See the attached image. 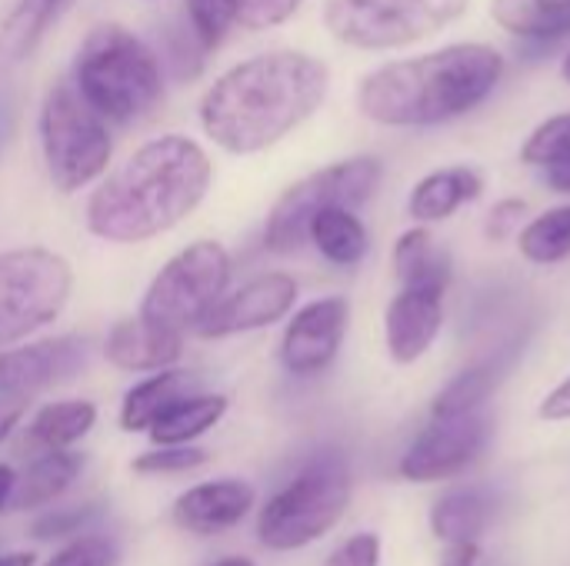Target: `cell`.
Listing matches in <instances>:
<instances>
[{"label": "cell", "instance_id": "ba28073f", "mask_svg": "<svg viewBox=\"0 0 570 566\" xmlns=\"http://www.w3.org/2000/svg\"><path fill=\"white\" fill-rule=\"evenodd\" d=\"M384 177V163L371 153L327 163L291 183L264 220V247L271 254H294L307 244V224L324 207H364Z\"/></svg>", "mask_w": 570, "mask_h": 566}, {"label": "cell", "instance_id": "d6a6232c", "mask_svg": "<svg viewBox=\"0 0 570 566\" xmlns=\"http://www.w3.org/2000/svg\"><path fill=\"white\" fill-rule=\"evenodd\" d=\"M120 550L110 537H80L67 544L57 557H50L47 566H117Z\"/></svg>", "mask_w": 570, "mask_h": 566}, {"label": "cell", "instance_id": "60d3db41", "mask_svg": "<svg viewBox=\"0 0 570 566\" xmlns=\"http://www.w3.org/2000/svg\"><path fill=\"white\" fill-rule=\"evenodd\" d=\"M20 414H23V407H7V404H0V440H7V434L20 424Z\"/></svg>", "mask_w": 570, "mask_h": 566}, {"label": "cell", "instance_id": "9a60e30c", "mask_svg": "<svg viewBox=\"0 0 570 566\" xmlns=\"http://www.w3.org/2000/svg\"><path fill=\"white\" fill-rule=\"evenodd\" d=\"M444 287H397L384 310V344L394 364H417L444 327Z\"/></svg>", "mask_w": 570, "mask_h": 566}, {"label": "cell", "instance_id": "44dd1931", "mask_svg": "<svg viewBox=\"0 0 570 566\" xmlns=\"http://www.w3.org/2000/svg\"><path fill=\"white\" fill-rule=\"evenodd\" d=\"M307 244L334 267H357L367 257L371 237L354 207H324L307 224Z\"/></svg>", "mask_w": 570, "mask_h": 566}, {"label": "cell", "instance_id": "30bf717a", "mask_svg": "<svg viewBox=\"0 0 570 566\" xmlns=\"http://www.w3.org/2000/svg\"><path fill=\"white\" fill-rule=\"evenodd\" d=\"M73 290L70 264L47 247L0 254V350L50 327Z\"/></svg>", "mask_w": 570, "mask_h": 566}, {"label": "cell", "instance_id": "836d02e7", "mask_svg": "<svg viewBox=\"0 0 570 566\" xmlns=\"http://www.w3.org/2000/svg\"><path fill=\"white\" fill-rule=\"evenodd\" d=\"M304 0H240L237 23L244 30H271L291 20L301 10Z\"/></svg>", "mask_w": 570, "mask_h": 566}, {"label": "cell", "instance_id": "9c48e42d", "mask_svg": "<svg viewBox=\"0 0 570 566\" xmlns=\"http://www.w3.org/2000/svg\"><path fill=\"white\" fill-rule=\"evenodd\" d=\"M471 0H324L327 33L354 50H401L441 33L468 13Z\"/></svg>", "mask_w": 570, "mask_h": 566}, {"label": "cell", "instance_id": "7402d4cb", "mask_svg": "<svg viewBox=\"0 0 570 566\" xmlns=\"http://www.w3.org/2000/svg\"><path fill=\"white\" fill-rule=\"evenodd\" d=\"M494 520V497L484 487L451 490L431 510V530L438 540L451 544H478V537Z\"/></svg>", "mask_w": 570, "mask_h": 566}, {"label": "cell", "instance_id": "e0dca14e", "mask_svg": "<svg viewBox=\"0 0 570 566\" xmlns=\"http://www.w3.org/2000/svg\"><path fill=\"white\" fill-rule=\"evenodd\" d=\"M184 354V337L160 330L140 317L117 320L104 340V357L127 374H154L167 370L180 360Z\"/></svg>", "mask_w": 570, "mask_h": 566}, {"label": "cell", "instance_id": "cb8c5ba5", "mask_svg": "<svg viewBox=\"0 0 570 566\" xmlns=\"http://www.w3.org/2000/svg\"><path fill=\"white\" fill-rule=\"evenodd\" d=\"M63 7L67 0H17L0 23V67L10 70L30 60Z\"/></svg>", "mask_w": 570, "mask_h": 566}, {"label": "cell", "instance_id": "4316f807", "mask_svg": "<svg viewBox=\"0 0 570 566\" xmlns=\"http://www.w3.org/2000/svg\"><path fill=\"white\" fill-rule=\"evenodd\" d=\"M227 414V397L224 394H187L180 397L174 407H167L154 424H150V440L157 447L164 444H194L197 437H204L207 430H214L220 424V417Z\"/></svg>", "mask_w": 570, "mask_h": 566}, {"label": "cell", "instance_id": "8d00e7d4", "mask_svg": "<svg viewBox=\"0 0 570 566\" xmlns=\"http://www.w3.org/2000/svg\"><path fill=\"white\" fill-rule=\"evenodd\" d=\"M17 107H20V103H17L13 87L0 83V157H3L10 137H13V130H17Z\"/></svg>", "mask_w": 570, "mask_h": 566}, {"label": "cell", "instance_id": "d590c367", "mask_svg": "<svg viewBox=\"0 0 570 566\" xmlns=\"http://www.w3.org/2000/svg\"><path fill=\"white\" fill-rule=\"evenodd\" d=\"M381 564V540L374 534H357L351 540H344L324 566H377Z\"/></svg>", "mask_w": 570, "mask_h": 566}, {"label": "cell", "instance_id": "4dcf8cb0", "mask_svg": "<svg viewBox=\"0 0 570 566\" xmlns=\"http://www.w3.org/2000/svg\"><path fill=\"white\" fill-rule=\"evenodd\" d=\"M237 10L240 0H187V23L207 53L217 50L220 40L230 33V27L237 23Z\"/></svg>", "mask_w": 570, "mask_h": 566}, {"label": "cell", "instance_id": "ab89813d", "mask_svg": "<svg viewBox=\"0 0 570 566\" xmlns=\"http://www.w3.org/2000/svg\"><path fill=\"white\" fill-rule=\"evenodd\" d=\"M544 170V183L554 190V193H570V160L564 163H551V167H541Z\"/></svg>", "mask_w": 570, "mask_h": 566}, {"label": "cell", "instance_id": "277c9868", "mask_svg": "<svg viewBox=\"0 0 570 566\" xmlns=\"http://www.w3.org/2000/svg\"><path fill=\"white\" fill-rule=\"evenodd\" d=\"M73 87L107 123H137L164 97L160 57L127 27L97 23L73 57Z\"/></svg>", "mask_w": 570, "mask_h": 566}, {"label": "cell", "instance_id": "f6af8a7d", "mask_svg": "<svg viewBox=\"0 0 570 566\" xmlns=\"http://www.w3.org/2000/svg\"><path fill=\"white\" fill-rule=\"evenodd\" d=\"M561 77H564V80H568V83H570V53H568V57H564V63H561Z\"/></svg>", "mask_w": 570, "mask_h": 566}, {"label": "cell", "instance_id": "83f0119b", "mask_svg": "<svg viewBox=\"0 0 570 566\" xmlns=\"http://www.w3.org/2000/svg\"><path fill=\"white\" fill-rule=\"evenodd\" d=\"M518 250L538 267H551L570 257V203L544 210L518 230Z\"/></svg>", "mask_w": 570, "mask_h": 566}, {"label": "cell", "instance_id": "d4e9b609", "mask_svg": "<svg viewBox=\"0 0 570 566\" xmlns=\"http://www.w3.org/2000/svg\"><path fill=\"white\" fill-rule=\"evenodd\" d=\"M80 470H83V457L73 454V450L40 454L23 470V477H17L7 510H33L40 504L57 500L63 490H70V484L80 477Z\"/></svg>", "mask_w": 570, "mask_h": 566}, {"label": "cell", "instance_id": "484cf974", "mask_svg": "<svg viewBox=\"0 0 570 566\" xmlns=\"http://www.w3.org/2000/svg\"><path fill=\"white\" fill-rule=\"evenodd\" d=\"M97 424V407L90 400H57L37 410V417L27 427V450L33 454H53L70 450L77 440L90 434Z\"/></svg>", "mask_w": 570, "mask_h": 566}, {"label": "cell", "instance_id": "8992f818", "mask_svg": "<svg viewBox=\"0 0 570 566\" xmlns=\"http://www.w3.org/2000/svg\"><path fill=\"white\" fill-rule=\"evenodd\" d=\"M351 504V470L341 454L314 457L261 510L257 537L271 550H297L321 540Z\"/></svg>", "mask_w": 570, "mask_h": 566}, {"label": "cell", "instance_id": "6da1fadb", "mask_svg": "<svg viewBox=\"0 0 570 566\" xmlns=\"http://www.w3.org/2000/svg\"><path fill=\"white\" fill-rule=\"evenodd\" d=\"M331 90L324 60L304 50H267L224 70L200 100V127L234 157L264 153L311 120Z\"/></svg>", "mask_w": 570, "mask_h": 566}, {"label": "cell", "instance_id": "7bdbcfd3", "mask_svg": "<svg viewBox=\"0 0 570 566\" xmlns=\"http://www.w3.org/2000/svg\"><path fill=\"white\" fill-rule=\"evenodd\" d=\"M0 566H33V554H10V557H0Z\"/></svg>", "mask_w": 570, "mask_h": 566}, {"label": "cell", "instance_id": "f35d334b", "mask_svg": "<svg viewBox=\"0 0 570 566\" xmlns=\"http://www.w3.org/2000/svg\"><path fill=\"white\" fill-rule=\"evenodd\" d=\"M478 557H481L478 544H451L441 566H474L478 564Z\"/></svg>", "mask_w": 570, "mask_h": 566}, {"label": "cell", "instance_id": "4fadbf2b", "mask_svg": "<svg viewBox=\"0 0 570 566\" xmlns=\"http://www.w3.org/2000/svg\"><path fill=\"white\" fill-rule=\"evenodd\" d=\"M347 324H351V304L347 297H317L311 304H304L284 337H281V364L291 377H317L324 374L347 337Z\"/></svg>", "mask_w": 570, "mask_h": 566}, {"label": "cell", "instance_id": "5bb4252c", "mask_svg": "<svg viewBox=\"0 0 570 566\" xmlns=\"http://www.w3.org/2000/svg\"><path fill=\"white\" fill-rule=\"evenodd\" d=\"M297 304V280L291 274H261L237 290H227L224 300L207 314V320L197 327L204 340H224L250 330H264L281 324Z\"/></svg>", "mask_w": 570, "mask_h": 566}, {"label": "cell", "instance_id": "f546056e", "mask_svg": "<svg viewBox=\"0 0 570 566\" xmlns=\"http://www.w3.org/2000/svg\"><path fill=\"white\" fill-rule=\"evenodd\" d=\"M521 160L538 170L570 160V113H554L538 123L521 147Z\"/></svg>", "mask_w": 570, "mask_h": 566}, {"label": "cell", "instance_id": "b9f144b4", "mask_svg": "<svg viewBox=\"0 0 570 566\" xmlns=\"http://www.w3.org/2000/svg\"><path fill=\"white\" fill-rule=\"evenodd\" d=\"M13 484H17V474H13L10 467H3V464H0V510H7V504H10Z\"/></svg>", "mask_w": 570, "mask_h": 566}, {"label": "cell", "instance_id": "ee69618b", "mask_svg": "<svg viewBox=\"0 0 570 566\" xmlns=\"http://www.w3.org/2000/svg\"><path fill=\"white\" fill-rule=\"evenodd\" d=\"M214 566H254L247 557H224L220 564H214Z\"/></svg>", "mask_w": 570, "mask_h": 566}, {"label": "cell", "instance_id": "2e32d148", "mask_svg": "<svg viewBox=\"0 0 570 566\" xmlns=\"http://www.w3.org/2000/svg\"><path fill=\"white\" fill-rule=\"evenodd\" d=\"M254 507V487L244 480H210L190 487L184 497H177L170 517L180 530L214 537L230 527H237Z\"/></svg>", "mask_w": 570, "mask_h": 566}, {"label": "cell", "instance_id": "74e56055", "mask_svg": "<svg viewBox=\"0 0 570 566\" xmlns=\"http://www.w3.org/2000/svg\"><path fill=\"white\" fill-rule=\"evenodd\" d=\"M541 417L544 420H570V377L568 380H561L548 397H544V404H541Z\"/></svg>", "mask_w": 570, "mask_h": 566}, {"label": "cell", "instance_id": "f1b7e54d", "mask_svg": "<svg viewBox=\"0 0 570 566\" xmlns=\"http://www.w3.org/2000/svg\"><path fill=\"white\" fill-rule=\"evenodd\" d=\"M498 387V370L481 364V367H471L464 374H458L438 397H434V407L431 414L434 417H448V414H468V410H481L488 404V397L494 394Z\"/></svg>", "mask_w": 570, "mask_h": 566}, {"label": "cell", "instance_id": "e575fe53", "mask_svg": "<svg viewBox=\"0 0 570 566\" xmlns=\"http://www.w3.org/2000/svg\"><path fill=\"white\" fill-rule=\"evenodd\" d=\"M524 214H528V203H524V200H518V197L498 200V203L488 210V220H484L488 240L501 244V240L514 237V234L521 230V224H524Z\"/></svg>", "mask_w": 570, "mask_h": 566}, {"label": "cell", "instance_id": "3957f363", "mask_svg": "<svg viewBox=\"0 0 570 566\" xmlns=\"http://www.w3.org/2000/svg\"><path fill=\"white\" fill-rule=\"evenodd\" d=\"M508 60L491 43L441 50L374 67L357 83V110L381 127H438L481 107L504 80Z\"/></svg>", "mask_w": 570, "mask_h": 566}, {"label": "cell", "instance_id": "1f68e13d", "mask_svg": "<svg viewBox=\"0 0 570 566\" xmlns=\"http://www.w3.org/2000/svg\"><path fill=\"white\" fill-rule=\"evenodd\" d=\"M210 457L207 450L194 447V444H164V447H154L147 454H140L134 460V470L144 474V477H160V474H190L197 467H204Z\"/></svg>", "mask_w": 570, "mask_h": 566}, {"label": "cell", "instance_id": "7a4b0ae2", "mask_svg": "<svg viewBox=\"0 0 570 566\" xmlns=\"http://www.w3.org/2000/svg\"><path fill=\"white\" fill-rule=\"evenodd\" d=\"M214 163L184 133L140 143L87 200V230L107 244H144L184 224L207 197Z\"/></svg>", "mask_w": 570, "mask_h": 566}, {"label": "cell", "instance_id": "7c38bea8", "mask_svg": "<svg viewBox=\"0 0 570 566\" xmlns=\"http://www.w3.org/2000/svg\"><path fill=\"white\" fill-rule=\"evenodd\" d=\"M90 360L83 337H50L0 350V404L27 407L30 397L73 380Z\"/></svg>", "mask_w": 570, "mask_h": 566}, {"label": "cell", "instance_id": "d6986e66", "mask_svg": "<svg viewBox=\"0 0 570 566\" xmlns=\"http://www.w3.org/2000/svg\"><path fill=\"white\" fill-rule=\"evenodd\" d=\"M394 277L397 287H444L451 284L454 264H451V250L431 234L428 224H414L411 230H404L394 244Z\"/></svg>", "mask_w": 570, "mask_h": 566}, {"label": "cell", "instance_id": "ffe728a7", "mask_svg": "<svg viewBox=\"0 0 570 566\" xmlns=\"http://www.w3.org/2000/svg\"><path fill=\"white\" fill-rule=\"evenodd\" d=\"M194 390H197V377L190 370H177V367L154 370L147 380H140L137 387L127 390V397L120 404V427L127 434H144L167 407H174L180 397H187Z\"/></svg>", "mask_w": 570, "mask_h": 566}, {"label": "cell", "instance_id": "8fae6325", "mask_svg": "<svg viewBox=\"0 0 570 566\" xmlns=\"http://www.w3.org/2000/svg\"><path fill=\"white\" fill-rule=\"evenodd\" d=\"M488 440H491V417L484 407L468 414H448V417L431 414V424L414 437V444L401 457V477L414 484L448 480L468 470L484 454Z\"/></svg>", "mask_w": 570, "mask_h": 566}, {"label": "cell", "instance_id": "ac0fdd59", "mask_svg": "<svg viewBox=\"0 0 570 566\" xmlns=\"http://www.w3.org/2000/svg\"><path fill=\"white\" fill-rule=\"evenodd\" d=\"M484 193V173L471 163H454L421 177L407 197V214L414 224H441L454 217L464 203Z\"/></svg>", "mask_w": 570, "mask_h": 566}, {"label": "cell", "instance_id": "5b68a950", "mask_svg": "<svg viewBox=\"0 0 570 566\" xmlns=\"http://www.w3.org/2000/svg\"><path fill=\"white\" fill-rule=\"evenodd\" d=\"M37 130L47 177L60 193H77L107 173L114 153L110 127L80 97L73 80H57L43 93Z\"/></svg>", "mask_w": 570, "mask_h": 566}, {"label": "cell", "instance_id": "603a6c76", "mask_svg": "<svg viewBox=\"0 0 570 566\" xmlns=\"http://www.w3.org/2000/svg\"><path fill=\"white\" fill-rule=\"evenodd\" d=\"M491 17L528 43H551L570 33V0H491Z\"/></svg>", "mask_w": 570, "mask_h": 566}, {"label": "cell", "instance_id": "52a82bcc", "mask_svg": "<svg viewBox=\"0 0 570 566\" xmlns=\"http://www.w3.org/2000/svg\"><path fill=\"white\" fill-rule=\"evenodd\" d=\"M230 254L217 240H197L177 250L157 277L147 284L140 300V320L187 337L207 320V314L230 290Z\"/></svg>", "mask_w": 570, "mask_h": 566}]
</instances>
